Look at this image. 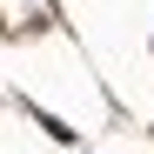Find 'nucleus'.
Masks as SVG:
<instances>
[]
</instances>
